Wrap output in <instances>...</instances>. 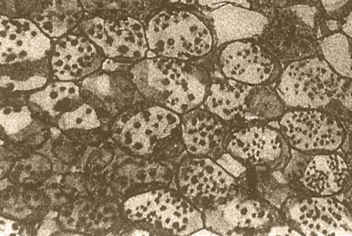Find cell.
Segmentation results:
<instances>
[{
  "instance_id": "cell-16",
  "label": "cell",
  "mask_w": 352,
  "mask_h": 236,
  "mask_svg": "<svg viewBox=\"0 0 352 236\" xmlns=\"http://www.w3.org/2000/svg\"><path fill=\"white\" fill-rule=\"evenodd\" d=\"M182 140L187 154L216 160L226 151L232 128L202 106L181 115Z\"/></svg>"
},
{
  "instance_id": "cell-7",
  "label": "cell",
  "mask_w": 352,
  "mask_h": 236,
  "mask_svg": "<svg viewBox=\"0 0 352 236\" xmlns=\"http://www.w3.org/2000/svg\"><path fill=\"white\" fill-rule=\"evenodd\" d=\"M173 182L201 212L243 187H254L233 177L214 159L186 153L177 163Z\"/></svg>"
},
{
  "instance_id": "cell-6",
  "label": "cell",
  "mask_w": 352,
  "mask_h": 236,
  "mask_svg": "<svg viewBox=\"0 0 352 236\" xmlns=\"http://www.w3.org/2000/svg\"><path fill=\"white\" fill-rule=\"evenodd\" d=\"M117 126L131 131L133 141L143 145L140 155L156 161L175 162L186 153L181 135V115L153 103L132 115H125Z\"/></svg>"
},
{
  "instance_id": "cell-30",
  "label": "cell",
  "mask_w": 352,
  "mask_h": 236,
  "mask_svg": "<svg viewBox=\"0 0 352 236\" xmlns=\"http://www.w3.org/2000/svg\"><path fill=\"white\" fill-rule=\"evenodd\" d=\"M280 8H287L296 5H308L320 6L322 0H278Z\"/></svg>"
},
{
  "instance_id": "cell-22",
  "label": "cell",
  "mask_w": 352,
  "mask_h": 236,
  "mask_svg": "<svg viewBox=\"0 0 352 236\" xmlns=\"http://www.w3.org/2000/svg\"><path fill=\"white\" fill-rule=\"evenodd\" d=\"M286 110L274 87L253 88L248 99L247 115L253 119L271 122L278 121Z\"/></svg>"
},
{
  "instance_id": "cell-32",
  "label": "cell",
  "mask_w": 352,
  "mask_h": 236,
  "mask_svg": "<svg viewBox=\"0 0 352 236\" xmlns=\"http://www.w3.org/2000/svg\"><path fill=\"white\" fill-rule=\"evenodd\" d=\"M344 196L345 198L343 202L348 206L352 213V187Z\"/></svg>"
},
{
  "instance_id": "cell-23",
  "label": "cell",
  "mask_w": 352,
  "mask_h": 236,
  "mask_svg": "<svg viewBox=\"0 0 352 236\" xmlns=\"http://www.w3.org/2000/svg\"><path fill=\"white\" fill-rule=\"evenodd\" d=\"M322 110L347 126L352 122V79L342 78L333 98Z\"/></svg>"
},
{
  "instance_id": "cell-31",
  "label": "cell",
  "mask_w": 352,
  "mask_h": 236,
  "mask_svg": "<svg viewBox=\"0 0 352 236\" xmlns=\"http://www.w3.org/2000/svg\"><path fill=\"white\" fill-rule=\"evenodd\" d=\"M170 3L175 5L190 6L197 5V0H167Z\"/></svg>"
},
{
  "instance_id": "cell-1",
  "label": "cell",
  "mask_w": 352,
  "mask_h": 236,
  "mask_svg": "<svg viewBox=\"0 0 352 236\" xmlns=\"http://www.w3.org/2000/svg\"><path fill=\"white\" fill-rule=\"evenodd\" d=\"M130 74L147 99L180 115L202 106L212 81L194 61L160 56L134 62Z\"/></svg>"
},
{
  "instance_id": "cell-20",
  "label": "cell",
  "mask_w": 352,
  "mask_h": 236,
  "mask_svg": "<svg viewBox=\"0 0 352 236\" xmlns=\"http://www.w3.org/2000/svg\"><path fill=\"white\" fill-rule=\"evenodd\" d=\"M79 97V88L73 82L58 80L31 95L30 100L35 106L56 116L72 108Z\"/></svg>"
},
{
  "instance_id": "cell-25",
  "label": "cell",
  "mask_w": 352,
  "mask_h": 236,
  "mask_svg": "<svg viewBox=\"0 0 352 236\" xmlns=\"http://www.w3.org/2000/svg\"><path fill=\"white\" fill-rule=\"evenodd\" d=\"M32 121L30 111L25 106H4L1 110V123L9 133L17 132Z\"/></svg>"
},
{
  "instance_id": "cell-2",
  "label": "cell",
  "mask_w": 352,
  "mask_h": 236,
  "mask_svg": "<svg viewBox=\"0 0 352 236\" xmlns=\"http://www.w3.org/2000/svg\"><path fill=\"white\" fill-rule=\"evenodd\" d=\"M151 56L195 61L215 46L206 19L183 8L163 9L144 25Z\"/></svg>"
},
{
  "instance_id": "cell-3",
  "label": "cell",
  "mask_w": 352,
  "mask_h": 236,
  "mask_svg": "<svg viewBox=\"0 0 352 236\" xmlns=\"http://www.w3.org/2000/svg\"><path fill=\"white\" fill-rule=\"evenodd\" d=\"M202 213L204 228L218 235H265L284 220L280 209L251 187H242Z\"/></svg>"
},
{
  "instance_id": "cell-13",
  "label": "cell",
  "mask_w": 352,
  "mask_h": 236,
  "mask_svg": "<svg viewBox=\"0 0 352 236\" xmlns=\"http://www.w3.org/2000/svg\"><path fill=\"white\" fill-rule=\"evenodd\" d=\"M82 32L106 58L138 62L146 57L148 47L145 27L135 18H90L81 23Z\"/></svg>"
},
{
  "instance_id": "cell-9",
  "label": "cell",
  "mask_w": 352,
  "mask_h": 236,
  "mask_svg": "<svg viewBox=\"0 0 352 236\" xmlns=\"http://www.w3.org/2000/svg\"><path fill=\"white\" fill-rule=\"evenodd\" d=\"M277 123L292 150L302 154L338 151L346 137L347 126L322 109H287Z\"/></svg>"
},
{
  "instance_id": "cell-4",
  "label": "cell",
  "mask_w": 352,
  "mask_h": 236,
  "mask_svg": "<svg viewBox=\"0 0 352 236\" xmlns=\"http://www.w3.org/2000/svg\"><path fill=\"white\" fill-rule=\"evenodd\" d=\"M342 78L318 54L286 64L274 88L287 109H324Z\"/></svg>"
},
{
  "instance_id": "cell-26",
  "label": "cell",
  "mask_w": 352,
  "mask_h": 236,
  "mask_svg": "<svg viewBox=\"0 0 352 236\" xmlns=\"http://www.w3.org/2000/svg\"><path fill=\"white\" fill-rule=\"evenodd\" d=\"M47 78L34 75L23 80H14L7 75H1V86L10 91H24L41 88L45 84Z\"/></svg>"
},
{
  "instance_id": "cell-5",
  "label": "cell",
  "mask_w": 352,
  "mask_h": 236,
  "mask_svg": "<svg viewBox=\"0 0 352 236\" xmlns=\"http://www.w3.org/2000/svg\"><path fill=\"white\" fill-rule=\"evenodd\" d=\"M226 151L249 167L283 172L292 158V149L272 121L246 120L232 129Z\"/></svg>"
},
{
  "instance_id": "cell-35",
  "label": "cell",
  "mask_w": 352,
  "mask_h": 236,
  "mask_svg": "<svg viewBox=\"0 0 352 236\" xmlns=\"http://www.w3.org/2000/svg\"><path fill=\"white\" fill-rule=\"evenodd\" d=\"M124 143L126 145H131L133 143V137H127V138H124Z\"/></svg>"
},
{
  "instance_id": "cell-15",
  "label": "cell",
  "mask_w": 352,
  "mask_h": 236,
  "mask_svg": "<svg viewBox=\"0 0 352 236\" xmlns=\"http://www.w3.org/2000/svg\"><path fill=\"white\" fill-rule=\"evenodd\" d=\"M48 57L55 78L71 82L95 73L106 58L87 36L72 33L55 39Z\"/></svg>"
},
{
  "instance_id": "cell-34",
  "label": "cell",
  "mask_w": 352,
  "mask_h": 236,
  "mask_svg": "<svg viewBox=\"0 0 352 236\" xmlns=\"http://www.w3.org/2000/svg\"><path fill=\"white\" fill-rule=\"evenodd\" d=\"M10 228H11V231H12L19 232L20 227L17 223L12 222L10 225Z\"/></svg>"
},
{
  "instance_id": "cell-14",
  "label": "cell",
  "mask_w": 352,
  "mask_h": 236,
  "mask_svg": "<svg viewBox=\"0 0 352 236\" xmlns=\"http://www.w3.org/2000/svg\"><path fill=\"white\" fill-rule=\"evenodd\" d=\"M0 42V62L6 66L38 62L49 56L53 43L35 21L3 14Z\"/></svg>"
},
{
  "instance_id": "cell-19",
  "label": "cell",
  "mask_w": 352,
  "mask_h": 236,
  "mask_svg": "<svg viewBox=\"0 0 352 236\" xmlns=\"http://www.w3.org/2000/svg\"><path fill=\"white\" fill-rule=\"evenodd\" d=\"M81 11L76 0H52L34 21L51 38L57 39L76 24Z\"/></svg>"
},
{
  "instance_id": "cell-8",
  "label": "cell",
  "mask_w": 352,
  "mask_h": 236,
  "mask_svg": "<svg viewBox=\"0 0 352 236\" xmlns=\"http://www.w3.org/2000/svg\"><path fill=\"white\" fill-rule=\"evenodd\" d=\"M279 209L284 221L300 235H352V213L335 197L290 193Z\"/></svg>"
},
{
  "instance_id": "cell-24",
  "label": "cell",
  "mask_w": 352,
  "mask_h": 236,
  "mask_svg": "<svg viewBox=\"0 0 352 236\" xmlns=\"http://www.w3.org/2000/svg\"><path fill=\"white\" fill-rule=\"evenodd\" d=\"M58 125L63 129H90L99 126L100 121L94 108L85 104L63 113L58 119Z\"/></svg>"
},
{
  "instance_id": "cell-17",
  "label": "cell",
  "mask_w": 352,
  "mask_h": 236,
  "mask_svg": "<svg viewBox=\"0 0 352 236\" xmlns=\"http://www.w3.org/2000/svg\"><path fill=\"white\" fill-rule=\"evenodd\" d=\"M214 39L215 46L254 40L265 32L270 25L268 17L252 8L225 4L204 12Z\"/></svg>"
},
{
  "instance_id": "cell-10",
  "label": "cell",
  "mask_w": 352,
  "mask_h": 236,
  "mask_svg": "<svg viewBox=\"0 0 352 236\" xmlns=\"http://www.w3.org/2000/svg\"><path fill=\"white\" fill-rule=\"evenodd\" d=\"M135 198L143 226L153 235H189L204 228L202 212L176 188L160 187Z\"/></svg>"
},
{
  "instance_id": "cell-29",
  "label": "cell",
  "mask_w": 352,
  "mask_h": 236,
  "mask_svg": "<svg viewBox=\"0 0 352 236\" xmlns=\"http://www.w3.org/2000/svg\"><path fill=\"white\" fill-rule=\"evenodd\" d=\"M341 149L352 166V122L347 126L346 137Z\"/></svg>"
},
{
  "instance_id": "cell-28",
  "label": "cell",
  "mask_w": 352,
  "mask_h": 236,
  "mask_svg": "<svg viewBox=\"0 0 352 236\" xmlns=\"http://www.w3.org/2000/svg\"><path fill=\"white\" fill-rule=\"evenodd\" d=\"M300 235L293 229L285 221H282L272 226L265 235Z\"/></svg>"
},
{
  "instance_id": "cell-21",
  "label": "cell",
  "mask_w": 352,
  "mask_h": 236,
  "mask_svg": "<svg viewBox=\"0 0 352 236\" xmlns=\"http://www.w3.org/2000/svg\"><path fill=\"white\" fill-rule=\"evenodd\" d=\"M318 54L340 77L352 79V39L342 32L319 40Z\"/></svg>"
},
{
  "instance_id": "cell-36",
  "label": "cell",
  "mask_w": 352,
  "mask_h": 236,
  "mask_svg": "<svg viewBox=\"0 0 352 236\" xmlns=\"http://www.w3.org/2000/svg\"><path fill=\"white\" fill-rule=\"evenodd\" d=\"M25 168V170L30 171L32 169V165L30 164L26 165Z\"/></svg>"
},
{
  "instance_id": "cell-11",
  "label": "cell",
  "mask_w": 352,
  "mask_h": 236,
  "mask_svg": "<svg viewBox=\"0 0 352 236\" xmlns=\"http://www.w3.org/2000/svg\"><path fill=\"white\" fill-rule=\"evenodd\" d=\"M303 158L285 175L291 193L336 197L352 187V166L343 152L303 154Z\"/></svg>"
},
{
  "instance_id": "cell-33",
  "label": "cell",
  "mask_w": 352,
  "mask_h": 236,
  "mask_svg": "<svg viewBox=\"0 0 352 236\" xmlns=\"http://www.w3.org/2000/svg\"><path fill=\"white\" fill-rule=\"evenodd\" d=\"M76 220L74 217H69L67 219L66 224L69 226H74L75 224Z\"/></svg>"
},
{
  "instance_id": "cell-27",
  "label": "cell",
  "mask_w": 352,
  "mask_h": 236,
  "mask_svg": "<svg viewBox=\"0 0 352 236\" xmlns=\"http://www.w3.org/2000/svg\"><path fill=\"white\" fill-rule=\"evenodd\" d=\"M234 4L245 8H252L251 0H197V5L199 7L213 9L225 4Z\"/></svg>"
},
{
  "instance_id": "cell-12",
  "label": "cell",
  "mask_w": 352,
  "mask_h": 236,
  "mask_svg": "<svg viewBox=\"0 0 352 236\" xmlns=\"http://www.w3.org/2000/svg\"><path fill=\"white\" fill-rule=\"evenodd\" d=\"M222 76L251 86L274 84L283 69L279 60L254 40L232 42L219 47Z\"/></svg>"
},
{
  "instance_id": "cell-18",
  "label": "cell",
  "mask_w": 352,
  "mask_h": 236,
  "mask_svg": "<svg viewBox=\"0 0 352 236\" xmlns=\"http://www.w3.org/2000/svg\"><path fill=\"white\" fill-rule=\"evenodd\" d=\"M254 87L225 78L212 80L202 107L232 129L246 121L248 99Z\"/></svg>"
}]
</instances>
